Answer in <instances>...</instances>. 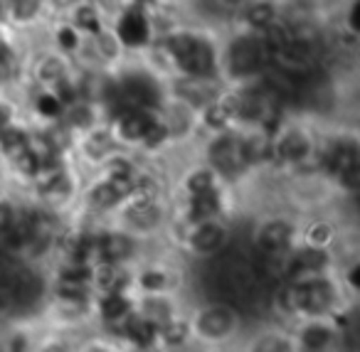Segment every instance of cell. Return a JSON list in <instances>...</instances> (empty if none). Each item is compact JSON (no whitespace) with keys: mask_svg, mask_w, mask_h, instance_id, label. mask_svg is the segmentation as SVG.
<instances>
[{"mask_svg":"<svg viewBox=\"0 0 360 352\" xmlns=\"http://www.w3.org/2000/svg\"><path fill=\"white\" fill-rule=\"evenodd\" d=\"M175 96L180 104H186L191 111H202L207 104L222 96L217 79H195V77H180L175 82Z\"/></svg>","mask_w":360,"mask_h":352,"instance_id":"cell-21","label":"cell"},{"mask_svg":"<svg viewBox=\"0 0 360 352\" xmlns=\"http://www.w3.org/2000/svg\"><path fill=\"white\" fill-rule=\"evenodd\" d=\"M75 22H77V27H79V30L89 32V35H94V37L101 32L99 15H96V11H94V8H89V6L79 8V11L75 13Z\"/></svg>","mask_w":360,"mask_h":352,"instance_id":"cell-40","label":"cell"},{"mask_svg":"<svg viewBox=\"0 0 360 352\" xmlns=\"http://www.w3.org/2000/svg\"><path fill=\"white\" fill-rule=\"evenodd\" d=\"M57 3H60V6H67V3H72V0H57Z\"/></svg>","mask_w":360,"mask_h":352,"instance_id":"cell-51","label":"cell"},{"mask_svg":"<svg viewBox=\"0 0 360 352\" xmlns=\"http://www.w3.org/2000/svg\"><path fill=\"white\" fill-rule=\"evenodd\" d=\"M358 13H360V3H353L348 13V27H350V35H358L360 32V25H358Z\"/></svg>","mask_w":360,"mask_h":352,"instance_id":"cell-47","label":"cell"},{"mask_svg":"<svg viewBox=\"0 0 360 352\" xmlns=\"http://www.w3.org/2000/svg\"><path fill=\"white\" fill-rule=\"evenodd\" d=\"M291 286H294L296 320H330L343 308L355 306L345 296L335 271L301 278V281H294Z\"/></svg>","mask_w":360,"mask_h":352,"instance_id":"cell-2","label":"cell"},{"mask_svg":"<svg viewBox=\"0 0 360 352\" xmlns=\"http://www.w3.org/2000/svg\"><path fill=\"white\" fill-rule=\"evenodd\" d=\"M240 352H296L289 327L279 322H264L247 332Z\"/></svg>","mask_w":360,"mask_h":352,"instance_id":"cell-20","label":"cell"},{"mask_svg":"<svg viewBox=\"0 0 360 352\" xmlns=\"http://www.w3.org/2000/svg\"><path fill=\"white\" fill-rule=\"evenodd\" d=\"M82 150H84L86 160L104 165L111 155L119 153V143H116V138L111 136L109 129H99V126H96L89 133H84V138H82Z\"/></svg>","mask_w":360,"mask_h":352,"instance_id":"cell-26","label":"cell"},{"mask_svg":"<svg viewBox=\"0 0 360 352\" xmlns=\"http://www.w3.org/2000/svg\"><path fill=\"white\" fill-rule=\"evenodd\" d=\"M220 3H222V6H227V8H235L240 0H220Z\"/></svg>","mask_w":360,"mask_h":352,"instance_id":"cell-50","label":"cell"},{"mask_svg":"<svg viewBox=\"0 0 360 352\" xmlns=\"http://www.w3.org/2000/svg\"><path fill=\"white\" fill-rule=\"evenodd\" d=\"M30 136L32 131L22 129L18 124H11L8 129L0 131V153L6 155L8 163H13L15 158H20L25 150H30Z\"/></svg>","mask_w":360,"mask_h":352,"instance_id":"cell-28","label":"cell"},{"mask_svg":"<svg viewBox=\"0 0 360 352\" xmlns=\"http://www.w3.org/2000/svg\"><path fill=\"white\" fill-rule=\"evenodd\" d=\"M220 183L222 180L217 178V173L210 165H200V168H193L191 173L186 175V180H183V193H186V200L198 197V195L220 188Z\"/></svg>","mask_w":360,"mask_h":352,"instance_id":"cell-30","label":"cell"},{"mask_svg":"<svg viewBox=\"0 0 360 352\" xmlns=\"http://www.w3.org/2000/svg\"><path fill=\"white\" fill-rule=\"evenodd\" d=\"M289 332L296 352H335L340 337L330 320H296Z\"/></svg>","mask_w":360,"mask_h":352,"instance_id":"cell-15","label":"cell"},{"mask_svg":"<svg viewBox=\"0 0 360 352\" xmlns=\"http://www.w3.org/2000/svg\"><path fill=\"white\" fill-rule=\"evenodd\" d=\"M134 183L114 178H101L84 193V204L91 214H116L129 200Z\"/></svg>","mask_w":360,"mask_h":352,"instance_id":"cell-17","label":"cell"},{"mask_svg":"<svg viewBox=\"0 0 360 352\" xmlns=\"http://www.w3.org/2000/svg\"><path fill=\"white\" fill-rule=\"evenodd\" d=\"M316 170L338 183L348 173L360 170V148L355 138H333L316 148Z\"/></svg>","mask_w":360,"mask_h":352,"instance_id":"cell-11","label":"cell"},{"mask_svg":"<svg viewBox=\"0 0 360 352\" xmlns=\"http://www.w3.org/2000/svg\"><path fill=\"white\" fill-rule=\"evenodd\" d=\"M202 114V124H205V129L215 131L217 133H225V131H230L232 126V116L230 111H227V106L222 104V99L212 101V104H207L205 109L200 111Z\"/></svg>","mask_w":360,"mask_h":352,"instance_id":"cell-33","label":"cell"},{"mask_svg":"<svg viewBox=\"0 0 360 352\" xmlns=\"http://www.w3.org/2000/svg\"><path fill=\"white\" fill-rule=\"evenodd\" d=\"M11 320H15V306H13L8 288L0 286V327L8 325Z\"/></svg>","mask_w":360,"mask_h":352,"instance_id":"cell-44","label":"cell"},{"mask_svg":"<svg viewBox=\"0 0 360 352\" xmlns=\"http://www.w3.org/2000/svg\"><path fill=\"white\" fill-rule=\"evenodd\" d=\"M67 77H70V67H67V62L57 55L42 57V60L35 65V79L40 82L42 86H50L52 89V86L60 84V82L67 79Z\"/></svg>","mask_w":360,"mask_h":352,"instance_id":"cell-32","label":"cell"},{"mask_svg":"<svg viewBox=\"0 0 360 352\" xmlns=\"http://www.w3.org/2000/svg\"><path fill=\"white\" fill-rule=\"evenodd\" d=\"M200 352H237L232 345H225V347H207V350H200Z\"/></svg>","mask_w":360,"mask_h":352,"instance_id":"cell-49","label":"cell"},{"mask_svg":"<svg viewBox=\"0 0 360 352\" xmlns=\"http://www.w3.org/2000/svg\"><path fill=\"white\" fill-rule=\"evenodd\" d=\"M242 150H245L247 168L271 163V136L259 129V133L242 136Z\"/></svg>","mask_w":360,"mask_h":352,"instance_id":"cell-29","label":"cell"},{"mask_svg":"<svg viewBox=\"0 0 360 352\" xmlns=\"http://www.w3.org/2000/svg\"><path fill=\"white\" fill-rule=\"evenodd\" d=\"M299 247V224L286 217H266L252 227L250 249L252 256L284 261Z\"/></svg>","mask_w":360,"mask_h":352,"instance_id":"cell-5","label":"cell"},{"mask_svg":"<svg viewBox=\"0 0 360 352\" xmlns=\"http://www.w3.org/2000/svg\"><path fill=\"white\" fill-rule=\"evenodd\" d=\"M35 195H37V207L47 209L52 214H60L67 204L75 200L77 195V180L70 173V168H57L50 173H42L35 178Z\"/></svg>","mask_w":360,"mask_h":352,"instance_id":"cell-12","label":"cell"},{"mask_svg":"<svg viewBox=\"0 0 360 352\" xmlns=\"http://www.w3.org/2000/svg\"><path fill=\"white\" fill-rule=\"evenodd\" d=\"M18 74V62H15V52L8 45L6 40H0V86L13 82V77Z\"/></svg>","mask_w":360,"mask_h":352,"instance_id":"cell-36","label":"cell"},{"mask_svg":"<svg viewBox=\"0 0 360 352\" xmlns=\"http://www.w3.org/2000/svg\"><path fill=\"white\" fill-rule=\"evenodd\" d=\"M57 42H60V47L65 52L79 50V35H77V30H72V27H62V30L57 32Z\"/></svg>","mask_w":360,"mask_h":352,"instance_id":"cell-45","label":"cell"},{"mask_svg":"<svg viewBox=\"0 0 360 352\" xmlns=\"http://www.w3.org/2000/svg\"><path fill=\"white\" fill-rule=\"evenodd\" d=\"M136 313L148 320L155 330L186 318L188 308L180 293H160V296H136Z\"/></svg>","mask_w":360,"mask_h":352,"instance_id":"cell-16","label":"cell"},{"mask_svg":"<svg viewBox=\"0 0 360 352\" xmlns=\"http://www.w3.org/2000/svg\"><path fill=\"white\" fill-rule=\"evenodd\" d=\"M148 252L143 249V239L124 232L121 227H96L94 234V263L136 268Z\"/></svg>","mask_w":360,"mask_h":352,"instance_id":"cell-6","label":"cell"},{"mask_svg":"<svg viewBox=\"0 0 360 352\" xmlns=\"http://www.w3.org/2000/svg\"><path fill=\"white\" fill-rule=\"evenodd\" d=\"M186 286V273L178 263L165 259L148 256L134 268L131 291L134 296H160V293H180Z\"/></svg>","mask_w":360,"mask_h":352,"instance_id":"cell-7","label":"cell"},{"mask_svg":"<svg viewBox=\"0 0 360 352\" xmlns=\"http://www.w3.org/2000/svg\"><path fill=\"white\" fill-rule=\"evenodd\" d=\"M77 337L79 335L50 330V327H40V330H37V337H35V350L32 352H75Z\"/></svg>","mask_w":360,"mask_h":352,"instance_id":"cell-31","label":"cell"},{"mask_svg":"<svg viewBox=\"0 0 360 352\" xmlns=\"http://www.w3.org/2000/svg\"><path fill=\"white\" fill-rule=\"evenodd\" d=\"M165 52L180 77L217 79V52L205 37L193 32H175L165 40Z\"/></svg>","mask_w":360,"mask_h":352,"instance_id":"cell-4","label":"cell"},{"mask_svg":"<svg viewBox=\"0 0 360 352\" xmlns=\"http://www.w3.org/2000/svg\"><path fill=\"white\" fill-rule=\"evenodd\" d=\"M266 67H269V55L262 47L259 37H237L227 50V72L235 79L264 74Z\"/></svg>","mask_w":360,"mask_h":352,"instance_id":"cell-13","label":"cell"},{"mask_svg":"<svg viewBox=\"0 0 360 352\" xmlns=\"http://www.w3.org/2000/svg\"><path fill=\"white\" fill-rule=\"evenodd\" d=\"M60 124L72 136L89 133L91 129H96V104H91V101H77V104L67 106Z\"/></svg>","mask_w":360,"mask_h":352,"instance_id":"cell-27","label":"cell"},{"mask_svg":"<svg viewBox=\"0 0 360 352\" xmlns=\"http://www.w3.org/2000/svg\"><path fill=\"white\" fill-rule=\"evenodd\" d=\"M75 352H119V342L111 340L104 332L89 330L84 335L77 337V350Z\"/></svg>","mask_w":360,"mask_h":352,"instance_id":"cell-34","label":"cell"},{"mask_svg":"<svg viewBox=\"0 0 360 352\" xmlns=\"http://www.w3.org/2000/svg\"><path fill=\"white\" fill-rule=\"evenodd\" d=\"M158 119V111L148 109H121L114 114V124H111V136L116 138V143H141L146 136V131L153 126V121Z\"/></svg>","mask_w":360,"mask_h":352,"instance_id":"cell-19","label":"cell"},{"mask_svg":"<svg viewBox=\"0 0 360 352\" xmlns=\"http://www.w3.org/2000/svg\"><path fill=\"white\" fill-rule=\"evenodd\" d=\"M13 168H15V173L20 175V178L30 180V183H35V178L40 175V158H37L32 150H25V153L20 155V158L13 160Z\"/></svg>","mask_w":360,"mask_h":352,"instance_id":"cell-38","label":"cell"},{"mask_svg":"<svg viewBox=\"0 0 360 352\" xmlns=\"http://www.w3.org/2000/svg\"><path fill=\"white\" fill-rule=\"evenodd\" d=\"M175 244L180 247V254L193 261H215L217 256L230 249L235 242V232H232L227 219H212V222L200 224H173Z\"/></svg>","mask_w":360,"mask_h":352,"instance_id":"cell-3","label":"cell"},{"mask_svg":"<svg viewBox=\"0 0 360 352\" xmlns=\"http://www.w3.org/2000/svg\"><path fill=\"white\" fill-rule=\"evenodd\" d=\"M150 37V25L146 20L143 11L131 8L124 13V18L119 20V30H116V40L119 45L126 47H143Z\"/></svg>","mask_w":360,"mask_h":352,"instance_id":"cell-25","label":"cell"},{"mask_svg":"<svg viewBox=\"0 0 360 352\" xmlns=\"http://www.w3.org/2000/svg\"><path fill=\"white\" fill-rule=\"evenodd\" d=\"M37 330V320H11L0 327V352H32Z\"/></svg>","mask_w":360,"mask_h":352,"instance_id":"cell-23","label":"cell"},{"mask_svg":"<svg viewBox=\"0 0 360 352\" xmlns=\"http://www.w3.org/2000/svg\"><path fill=\"white\" fill-rule=\"evenodd\" d=\"M119 352H165L160 345H146V347H134V345H119Z\"/></svg>","mask_w":360,"mask_h":352,"instance_id":"cell-48","label":"cell"},{"mask_svg":"<svg viewBox=\"0 0 360 352\" xmlns=\"http://www.w3.org/2000/svg\"><path fill=\"white\" fill-rule=\"evenodd\" d=\"M168 224V214L160 200H126L124 207L116 212V227L134 234L139 239H153Z\"/></svg>","mask_w":360,"mask_h":352,"instance_id":"cell-8","label":"cell"},{"mask_svg":"<svg viewBox=\"0 0 360 352\" xmlns=\"http://www.w3.org/2000/svg\"><path fill=\"white\" fill-rule=\"evenodd\" d=\"M168 141H170V133H168V129H165L163 121H160V116H158V119L153 121V126L146 131L141 145H143L146 150H160L165 143H168Z\"/></svg>","mask_w":360,"mask_h":352,"instance_id":"cell-37","label":"cell"},{"mask_svg":"<svg viewBox=\"0 0 360 352\" xmlns=\"http://www.w3.org/2000/svg\"><path fill=\"white\" fill-rule=\"evenodd\" d=\"M42 0H15V6H13V15H15V20H32V18L37 15V11H40Z\"/></svg>","mask_w":360,"mask_h":352,"instance_id":"cell-42","label":"cell"},{"mask_svg":"<svg viewBox=\"0 0 360 352\" xmlns=\"http://www.w3.org/2000/svg\"><path fill=\"white\" fill-rule=\"evenodd\" d=\"M35 111H37V116H42L45 121L57 124V121H62L65 106L60 104V99H57L52 91H40V94L35 96Z\"/></svg>","mask_w":360,"mask_h":352,"instance_id":"cell-35","label":"cell"},{"mask_svg":"<svg viewBox=\"0 0 360 352\" xmlns=\"http://www.w3.org/2000/svg\"><path fill=\"white\" fill-rule=\"evenodd\" d=\"M131 276H134V268L109 266V263H94V271H91V291L94 293L131 291Z\"/></svg>","mask_w":360,"mask_h":352,"instance_id":"cell-24","label":"cell"},{"mask_svg":"<svg viewBox=\"0 0 360 352\" xmlns=\"http://www.w3.org/2000/svg\"><path fill=\"white\" fill-rule=\"evenodd\" d=\"M207 165L217 173L220 180H232L240 178L247 168L245 150H242V136L235 131H225V133H217L215 138L207 145Z\"/></svg>","mask_w":360,"mask_h":352,"instance_id":"cell-10","label":"cell"},{"mask_svg":"<svg viewBox=\"0 0 360 352\" xmlns=\"http://www.w3.org/2000/svg\"><path fill=\"white\" fill-rule=\"evenodd\" d=\"M136 296L131 291L119 293H94V303H91V313H94V330L111 335L121 320L134 313Z\"/></svg>","mask_w":360,"mask_h":352,"instance_id":"cell-14","label":"cell"},{"mask_svg":"<svg viewBox=\"0 0 360 352\" xmlns=\"http://www.w3.org/2000/svg\"><path fill=\"white\" fill-rule=\"evenodd\" d=\"M15 217H18V204H13L11 200L0 197V239H3V234L13 227Z\"/></svg>","mask_w":360,"mask_h":352,"instance_id":"cell-43","label":"cell"},{"mask_svg":"<svg viewBox=\"0 0 360 352\" xmlns=\"http://www.w3.org/2000/svg\"><path fill=\"white\" fill-rule=\"evenodd\" d=\"M191 340L195 347H225L235 345L245 330V315L227 301H202L186 313Z\"/></svg>","mask_w":360,"mask_h":352,"instance_id":"cell-1","label":"cell"},{"mask_svg":"<svg viewBox=\"0 0 360 352\" xmlns=\"http://www.w3.org/2000/svg\"><path fill=\"white\" fill-rule=\"evenodd\" d=\"M274 8L269 6V3H257V6H252L250 11H247V22H250L255 30H266V27L274 22Z\"/></svg>","mask_w":360,"mask_h":352,"instance_id":"cell-39","label":"cell"},{"mask_svg":"<svg viewBox=\"0 0 360 352\" xmlns=\"http://www.w3.org/2000/svg\"><path fill=\"white\" fill-rule=\"evenodd\" d=\"M94 47H96V55H99L101 60H116L121 45L114 35H106V32L101 30L99 35L94 37Z\"/></svg>","mask_w":360,"mask_h":352,"instance_id":"cell-41","label":"cell"},{"mask_svg":"<svg viewBox=\"0 0 360 352\" xmlns=\"http://www.w3.org/2000/svg\"><path fill=\"white\" fill-rule=\"evenodd\" d=\"M227 202L225 193H222V185L210 193H202L198 197L183 200V207L175 222L178 224H200V222H212V219H225Z\"/></svg>","mask_w":360,"mask_h":352,"instance_id":"cell-18","label":"cell"},{"mask_svg":"<svg viewBox=\"0 0 360 352\" xmlns=\"http://www.w3.org/2000/svg\"><path fill=\"white\" fill-rule=\"evenodd\" d=\"M271 160L291 168L316 170V143L304 129H284L271 136Z\"/></svg>","mask_w":360,"mask_h":352,"instance_id":"cell-9","label":"cell"},{"mask_svg":"<svg viewBox=\"0 0 360 352\" xmlns=\"http://www.w3.org/2000/svg\"><path fill=\"white\" fill-rule=\"evenodd\" d=\"M340 242V232L330 219L316 217L306 224H299V244L319 252H335Z\"/></svg>","mask_w":360,"mask_h":352,"instance_id":"cell-22","label":"cell"},{"mask_svg":"<svg viewBox=\"0 0 360 352\" xmlns=\"http://www.w3.org/2000/svg\"><path fill=\"white\" fill-rule=\"evenodd\" d=\"M13 116H15L13 106H11V104H6V101H0V131L8 129L11 124H15V121H13Z\"/></svg>","mask_w":360,"mask_h":352,"instance_id":"cell-46","label":"cell"}]
</instances>
